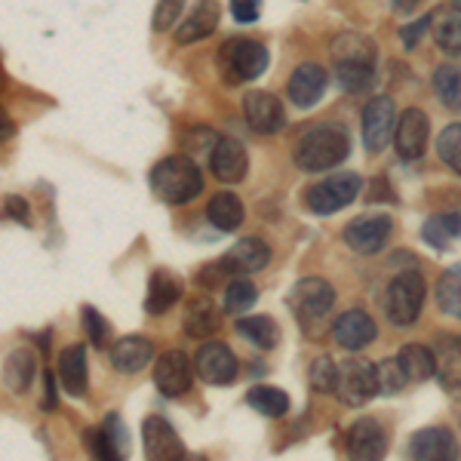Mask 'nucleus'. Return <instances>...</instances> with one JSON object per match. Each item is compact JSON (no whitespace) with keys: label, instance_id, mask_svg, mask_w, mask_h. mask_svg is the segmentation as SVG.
Returning a JSON list of instances; mask_svg holds the SVG:
<instances>
[{"label":"nucleus","instance_id":"obj_1","mask_svg":"<svg viewBox=\"0 0 461 461\" xmlns=\"http://www.w3.org/2000/svg\"><path fill=\"white\" fill-rule=\"evenodd\" d=\"M351 154V139H348L345 126L339 123H317L304 130L295 142L293 158L304 173H323V169L339 167L341 160Z\"/></svg>","mask_w":461,"mask_h":461},{"label":"nucleus","instance_id":"obj_2","mask_svg":"<svg viewBox=\"0 0 461 461\" xmlns=\"http://www.w3.org/2000/svg\"><path fill=\"white\" fill-rule=\"evenodd\" d=\"M151 191L163 203H173V206L191 203L203 191V176H200L194 158H188V154L163 158L151 169Z\"/></svg>","mask_w":461,"mask_h":461},{"label":"nucleus","instance_id":"obj_3","mask_svg":"<svg viewBox=\"0 0 461 461\" xmlns=\"http://www.w3.org/2000/svg\"><path fill=\"white\" fill-rule=\"evenodd\" d=\"M428 295V284L419 271H403L391 280L388 289H384V317L391 320L393 326H409L415 323L421 314V304H425Z\"/></svg>","mask_w":461,"mask_h":461},{"label":"nucleus","instance_id":"obj_4","mask_svg":"<svg viewBox=\"0 0 461 461\" xmlns=\"http://www.w3.org/2000/svg\"><path fill=\"white\" fill-rule=\"evenodd\" d=\"M332 304H336V289L326 284L323 277H304L289 293V311L295 314L304 332L326 323L332 314Z\"/></svg>","mask_w":461,"mask_h":461},{"label":"nucleus","instance_id":"obj_5","mask_svg":"<svg viewBox=\"0 0 461 461\" xmlns=\"http://www.w3.org/2000/svg\"><path fill=\"white\" fill-rule=\"evenodd\" d=\"M339 400L345 406H363L378 393V366L363 357H348L339 363Z\"/></svg>","mask_w":461,"mask_h":461},{"label":"nucleus","instance_id":"obj_6","mask_svg":"<svg viewBox=\"0 0 461 461\" xmlns=\"http://www.w3.org/2000/svg\"><path fill=\"white\" fill-rule=\"evenodd\" d=\"M360 188H363V178L357 173H339V176H330V178H323V182H317L314 188L304 194V203L317 215H332V212L345 210L351 200H357Z\"/></svg>","mask_w":461,"mask_h":461},{"label":"nucleus","instance_id":"obj_7","mask_svg":"<svg viewBox=\"0 0 461 461\" xmlns=\"http://www.w3.org/2000/svg\"><path fill=\"white\" fill-rule=\"evenodd\" d=\"M397 132V108L388 95H375L363 108V145L369 154H382Z\"/></svg>","mask_w":461,"mask_h":461},{"label":"nucleus","instance_id":"obj_8","mask_svg":"<svg viewBox=\"0 0 461 461\" xmlns=\"http://www.w3.org/2000/svg\"><path fill=\"white\" fill-rule=\"evenodd\" d=\"M406 452L412 461H458L461 458L456 430H449L443 425L415 430V434L409 437Z\"/></svg>","mask_w":461,"mask_h":461},{"label":"nucleus","instance_id":"obj_9","mask_svg":"<svg viewBox=\"0 0 461 461\" xmlns=\"http://www.w3.org/2000/svg\"><path fill=\"white\" fill-rule=\"evenodd\" d=\"M391 234H393L391 215H382V212L360 215V219H354L351 225L345 228V243L357 256H375V252H382L388 247Z\"/></svg>","mask_w":461,"mask_h":461},{"label":"nucleus","instance_id":"obj_10","mask_svg":"<svg viewBox=\"0 0 461 461\" xmlns=\"http://www.w3.org/2000/svg\"><path fill=\"white\" fill-rule=\"evenodd\" d=\"M345 452L351 461H384L388 456V430L382 428L378 419H357L348 428Z\"/></svg>","mask_w":461,"mask_h":461},{"label":"nucleus","instance_id":"obj_11","mask_svg":"<svg viewBox=\"0 0 461 461\" xmlns=\"http://www.w3.org/2000/svg\"><path fill=\"white\" fill-rule=\"evenodd\" d=\"M221 65L228 68V77L256 80L267 68V50L258 41H228L221 47Z\"/></svg>","mask_w":461,"mask_h":461},{"label":"nucleus","instance_id":"obj_12","mask_svg":"<svg viewBox=\"0 0 461 461\" xmlns=\"http://www.w3.org/2000/svg\"><path fill=\"white\" fill-rule=\"evenodd\" d=\"M243 117H247L252 132H262V136H274V132L284 130L286 117H284V105L274 93H265V89H249L243 95Z\"/></svg>","mask_w":461,"mask_h":461},{"label":"nucleus","instance_id":"obj_13","mask_svg":"<svg viewBox=\"0 0 461 461\" xmlns=\"http://www.w3.org/2000/svg\"><path fill=\"white\" fill-rule=\"evenodd\" d=\"M194 373L206 384L221 388V384H230L237 378V357L230 354L225 341H206V345H200L194 357Z\"/></svg>","mask_w":461,"mask_h":461},{"label":"nucleus","instance_id":"obj_14","mask_svg":"<svg viewBox=\"0 0 461 461\" xmlns=\"http://www.w3.org/2000/svg\"><path fill=\"white\" fill-rule=\"evenodd\" d=\"M142 446L148 461H178L185 458V443L176 428L160 415H148L142 421Z\"/></svg>","mask_w":461,"mask_h":461},{"label":"nucleus","instance_id":"obj_15","mask_svg":"<svg viewBox=\"0 0 461 461\" xmlns=\"http://www.w3.org/2000/svg\"><path fill=\"white\" fill-rule=\"evenodd\" d=\"M326 84H330V74H326L323 65L317 62H302L295 65V71L289 74V84H286V95L295 108H311L323 99Z\"/></svg>","mask_w":461,"mask_h":461},{"label":"nucleus","instance_id":"obj_16","mask_svg":"<svg viewBox=\"0 0 461 461\" xmlns=\"http://www.w3.org/2000/svg\"><path fill=\"white\" fill-rule=\"evenodd\" d=\"M375 336H378L375 320L363 308L345 311V314H339L336 323H332V339H336L345 351H363L366 345H373Z\"/></svg>","mask_w":461,"mask_h":461},{"label":"nucleus","instance_id":"obj_17","mask_svg":"<svg viewBox=\"0 0 461 461\" xmlns=\"http://www.w3.org/2000/svg\"><path fill=\"white\" fill-rule=\"evenodd\" d=\"M191 382H194V375H191V363L185 351H176V348L163 351L158 366H154V384L163 397H182L191 391Z\"/></svg>","mask_w":461,"mask_h":461},{"label":"nucleus","instance_id":"obj_18","mask_svg":"<svg viewBox=\"0 0 461 461\" xmlns=\"http://www.w3.org/2000/svg\"><path fill=\"white\" fill-rule=\"evenodd\" d=\"M271 247H267L265 240H258V237H243V240H237L234 247H230L225 256H221V267L230 274V280L243 277V274H256L262 271V267H267V262H271Z\"/></svg>","mask_w":461,"mask_h":461},{"label":"nucleus","instance_id":"obj_19","mask_svg":"<svg viewBox=\"0 0 461 461\" xmlns=\"http://www.w3.org/2000/svg\"><path fill=\"white\" fill-rule=\"evenodd\" d=\"M428 114L421 108H406L403 117L397 123V132H393V142H397V154L403 160H419L428 148Z\"/></svg>","mask_w":461,"mask_h":461},{"label":"nucleus","instance_id":"obj_20","mask_svg":"<svg viewBox=\"0 0 461 461\" xmlns=\"http://www.w3.org/2000/svg\"><path fill=\"white\" fill-rule=\"evenodd\" d=\"M89 449L99 461H123L130 452V434H126L121 415L111 412L95 430H89Z\"/></svg>","mask_w":461,"mask_h":461},{"label":"nucleus","instance_id":"obj_21","mask_svg":"<svg viewBox=\"0 0 461 461\" xmlns=\"http://www.w3.org/2000/svg\"><path fill=\"white\" fill-rule=\"evenodd\" d=\"M210 163H212V176L225 185L243 182V178H247V169H249L247 148H243V142H237V139H230V136L219 139Z\"/></svg>","mask_w":461,"mask_h":461},{"label":"nucleus","instance_id":"obj_22","mask_svg":"<svg viewBox=\"0 0 461 461\" xmlns=\"http://www.w3.org/2000/svg\"><path fill=\"white\" fill-rule=\"evenodd\" d=\"M108 357H111V366H114L117 373L136 375L151 363L154 345H151V339H145V336H123L121 341L111 345Z\"/></svg>","mask_w":461,"mask_h":461},{"label":"nucleus","instance_id":"obj_23","mask_svg":"<svg viewBox=\"0 0 461 461\" xmlns=\"http://www.w3.org/2000/svg\"><path fill=\"white\" fill-rule=\"evenodd\" d=\"M56 373L62 388L71 393V397H84L89 388V369H86V348L84 345H68L59 351V363Z\"/></svg>","mask_w":461,"mask_h":461},{"label":"nucleus","instance_id":"obj_24","mask_svg":"<svg viewBox=\"0 0 461 461\" xmlns=\"http://www.w3.org/2000/svg\"><path fill=\"white\" fill-rule=\"evenodd\" d=\"M434 354H437V375H440V384L452 397H461V339L440 336L434 341Z\"/></svg>","mask_w":461,"mask_h":461},{"label":"nucleus","instance_id":"obj_25","mask_svg":"<svg viewBox=\"0 0 461 461\" xmlns=\"http://www.w3.org/2000/svg\"><path fill=\"white\" fill-rule=\"evenodd\" d=\"M219 0H197L194 10L185 16V22L178 25L176 32V41L178 43H197L203 41V37H210L215 32V25H219Z\"/></svg>","mask_w":461,"mask_h":461},{"label":"nucleus","instance_id":"obj_26","mask_svg":"<svg viewBox=\"0 0 461 461\" xmlns=\"http://www.w3.org/2000/svg\"><path fill=\"white\" fill-rule=\"evenodd\" d=\"M182 299V284L173 277L169 271H154L148 280V293H145V311L148 314H167L173 304Z\"/></svg>","mask_w":461,"mask_h":461},{"label":"nucleus","instance_id":"obj_27","mask_svg":"<svg viewBox=\"0 0 461 461\" xmlns=\"http://www.w3.org/2000/svg\"><path fill=\"white\" fill-rule=\"evenodd\" d=\"M430 32H434V41L443 53L461 56V10L437 6V13L430 16Z\"/></svg>","mask_w":461,"mask_h":461},{"label":"nucleus","instance_id":"obj_28","mask_svg":"<svg viewBox=\"0 0 461 461\" xmlns=\"http://www.w3.org/2000/svg\"><path fill=\"white\" fill-rule=\"evenodd\" d=\"M221 326V311L215 308L212 299H194L185 311V330L194 339H206L212 332H219Z\"/></svg>","mask_w":461,"mask_h":461},{"label":"nucleus","instance_id":"obj_29","mask_svg":"<svg viewBox=\"0 0 461 461\" xmlns=\"http://www.w3.org/2000/svg\"><path fill=\"white\" fill-rule=\"evenodd\" d=\"M397 360L406 369L409 382H428L437 375V354L425 345H403L397 351Z\"/></svg>","mask_w":461,"mask_h":461},{"label":"nucleus","instance_id":"obj_30","mask_svg":"<svg viewBox=\"0 0 461 461\" xmlns=\"http://www.w3.org/2000/svg\"><path fill=\"white\" fill-rule=\"evenodd\" d=\"M34 375H37V360L28 348H19V351H13L10 357H6L4 382L13 393H22V391L32 388Z\"/></svg>","mask_w":461,"mask_h":461},{"label":"nucleus","instance_id":"obj_31","mask_svg":"<svg viewBox=\"0 0 461 461\" xmlns=\"http://www.w3.org/2000/svg\"><path fill=\"white\" fill-rule=\"evenodd\" d=\"M234 330L240 332V336L247 339L249 345H256L258 351H271V348H277V341H280V330H277V323H274L271 317H265V314H256V317H243V320H237Z\"/></svg>","mask_w":461,"mask_h":461},{"label":"nucleus","instance_id":"obj_32","mask_svg":"<svg viewBox=\"0 0 461 461\" xmlns=\"http://www.w3.org/2000/svg\"><path fill=\"white\" fill-rule=\"evenodd\" d=\"M206 219H210L219 230L240 228V221H243V203H240V197L230 194V191H219V194L210 200V206H206Z\"/></svg>","mask_w":461,"mask_h":461},{"label":"nucleus","instance_id":"obj_33","mask_svg":"<svg viewBox=\"0 0 461 461\" xmlns=\"http://www.w3.org/2000/svg\"><path fill=\"white\" fill-rule=\"evenodd\" d=\"M247 403L256 409L265 419H284L289 412V393L280 388H271V384H256L247 393Z\"/></svg>","mask_w":461,"mask_h":461},{"label":"nucleus","instance_id":"obj_34","mask_svg":"<svg viewBox=\"0 0 461 461\" xmlns=\"http://www.w3.org/2000/svg\"><path fill=\"white\" fill-rule=\"evenodd\" d=\"M332 77H336V84L345 89V93H363V89L373 86L375 65L373 62H336Z\"/></svg>","mask_w":461,"mask_h":461},{"label":"nucleus","instance_id":"obj_35","mask_svg":"<svg viewBox=\"0 0 461 461\" xmlns=\"http://www.w3.org/2000/svg\"><path fill=\"white\" fill-rule=\"evenodd\" d=\"M437 308L446 317L461 320V262H456L449 271H443L440 284H437Z\"/></svg>","mask_w":461,"mask_h":461},{"label":"nucleus","instance_id":"obj_36","mask_svg":"<svg viewBox=\"0 0 461 461\" xmlns=\"http://www.w3.org/2000/svg\"><path fill=\"white\" fill-rule=\"evenodd\" d=\"M434 93L440 95V102L449 111H461V68L452 62L440 65V68L434 71Z\"/></svg>","mask_w":461,"mask_h":461},{"label":"nucleus","instance_id":"obj_37","mask_svg":"<svg viewBox=\"0 0 461 461\" xmlns=\"http://www.w3.org/2000/svg\"><path fill=\"white\" fill-rule=\"evenodd\" d=\"M452 237H461V215H434L425 221V243L434 247L437 252H443L449 247Z\"/></svg>","mask_w":461,"mask_h":461},{"label":"nucleus","instance_id":"obj_38","mask_svg":"<svg viewBox=\"0 0 461 461\" xmlns=\"http://www.w3.org/2000/svg\"><path fill=\"white\" fill-rule=\"evenodd\" d=\"M332 53H336V62H373L375 47L363 34H341L336 47H332Z\"/></svg>","mask_w":461,"mask_h":461},{"label":"nucleus","instance_id":"obj_39","mask_svg":"<svg viewBox=\"0 0 461 461\" xmlns=\"http://www.w3.org/2000/svg\"><path fill=\"white\" fill-rule=\"evenodd\" d=\"M437 154L452 173L461 176V123H452L437 136Z\"/></svg>","mask_w":461,"mask_h":461},{"label":"nucleus","instance_id":"obj_40","mask_svg":"<svg viewBox=\"0 0 461 461\" xmlns=\"http://www.w3.org/2000/svg\"><path fill=\"white\" fill-rule=\"evenodd\" d=\"M258 293L256 286L249 284V280H230L228 289H225V311L228 314H243V311H249L252 304H256Z\"/></svg>","mask_w":461,"mask_h":461},{"label":"nucleus","instance_id":"obj_41","mask_svg":"<svg viewBox=\"0 0 461 461\" xmlns=\"http://www.w3.org/2000/svg\"><path fill=\"white\" fill-rule=\"evenodd\" d=\"M311 388L317 393H332L339 388V363H332V357H317L311 363Z\"/></svg>","mask_w":461,"mask_h":461},{"label":"nucleus","instance_id":"obj_42","mask_svg":"<svg viewBox=\"0 0 461 461\" xmlns=\"http://www.w3.org/2000/svg\"><path fill=\"white\" fill-rule=\"evenodd\" d=\"M406 382H409V375H406V369L400 366L397 357L378 363V393H400L406 388Z\"/></svg>","mask_w":461,"mask_h":461},{"label":"nucleus","instance_id":"obj_43","mask_svg":"<svg viewBox=\"0 0 461 461\" xmlns=\"http://www.w3.org/2000/svg\"><path fill=\"white\" fill-rule=\"evenodd\" d=\"M80 320H84V330H86V336H89V345L105 348L108 332H111L108 320L102 317L99 311L93 308V304H84V308H80Z\"/></svg>","mask_w":461,"mask_h":461},{"label":"nucleus","instance_id":"obj_44","mask_svg":"<svg viewBox=\"0 0 461 461\" xmlns=\"http://www.w3.org/2000/svg\"><path fill=\"white\" fill-rule=\"evenodd\" d=\"M185 4H188V0H158V10H154V19H151L154 32H169L178 22V16H182Z\"/></svg>","mask_w":461,"mask_h":461},{"label":"nucleus","instance_id":"obj_45","mask_svg":"<svg viewBox=\"0 0 461 461\" xmlns=\"http://www.w3.org/2000/svg\"><path fill=\"white\" fill-rule=\"evenodd\" d=\"M258 13H262V0H230V16L243 22V25L256 22Z\"/></svg>","mask_w":461,"mask_h":461},{"label":"nucleus","instance_id":"obj_46","mask_svg":"<svg viewBox=\"0 0 461 461\" xmlns=\"http://www.w3.org/2000/svg\"><path fill=\"white\" fill-rule=\"evenodd\" d=\"M425 32H430V16L419 19V22H412V25H406L403 32H400V41H403V47H406V50H412L415 43L421 41V34H425Z\"/></svg>","mask_w":461,"mask_h":461},{"label":"nucleus","instance_id":"obj_47","mask_svg":"<svg viewBox=\"0 0 461 461\" xmlns=\"http://www.w3.org/2000/svg\"><path fill=\"white\" fill-rule=\"evenodd\" d=\"M6 215H10V219H16V221H22V225H28V221H32L28 203L22 197H6Z\"/></svg>","mask_w":461,"mask_h":461},{"label":"nucleus","instance_id":"obj_48","mask_svg":"<svg viewBox=\"0 0 461 461\" xmlns=\"http://www.w3.org/2000/svg\"><path fill=\"white\" fill-rule=\"evenodd\" d=\"M56 382L59 378L53 373H43V409H47V412L56 409Z\"/></svg>","mask_w":461,"mask_h":461},{"label":"nucleus","instance_id":"obj_49","mask_svg":"<svg viewBox=\"0 0 461 461\" xmlns=\"http://www.w3.org/2000/svg\"><path fill=\"white\" fill-rule=\"evenodd\" d=\"M391 4H393V10H397V13H412L421 0H391Z\"/></svg>","mask_w":461,"mask_h":461},{"label":"nucleus","instance_id":"obj_50","mask_svg":"<svg viewBox=\"0 0 461 461\" xmlns=\"http://www.w3.org/2000/svg\"><path fill=\"white\" fill-rule=\"evenodd\" d=\"M178 461H206L203 456H191V452H185V458H178Z\"/></svg>","mask_w":461,"mask_h":461},{"label":"nucleus","instance_id":"obj_51","mask_svg":"<svg viewBox=\"0 0 461 461\" xmlns=\"http://www.w3.org/2000/svg\"><path fill=\"white\" fill-rule=\"evenodd\" d=\"M452 4H456V10H461V0H452Z\"/></svg>","mask_w":461,"mask_h":461}]
</instances>
